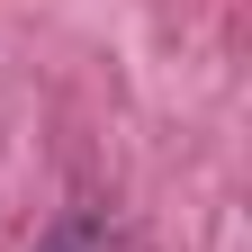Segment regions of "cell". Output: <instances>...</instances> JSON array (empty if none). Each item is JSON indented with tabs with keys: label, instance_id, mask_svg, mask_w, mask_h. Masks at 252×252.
<instances>
[{
	"label": "cell",
	"instance_id": "obj_1",
	"mask_svg": "<svg viewBox=\"0 0 252 252\" xmlns=\"http://www.w3.org/2000/svg\"><path fill=\"white\" fill-rule=\"evenodd\" d=\"M36 252H117V234H108L90 207H72V216H54V225L36 234Z\"/></svg>",
	"mask_w": 252,
	"mask_h": 252
}]
</instances>
